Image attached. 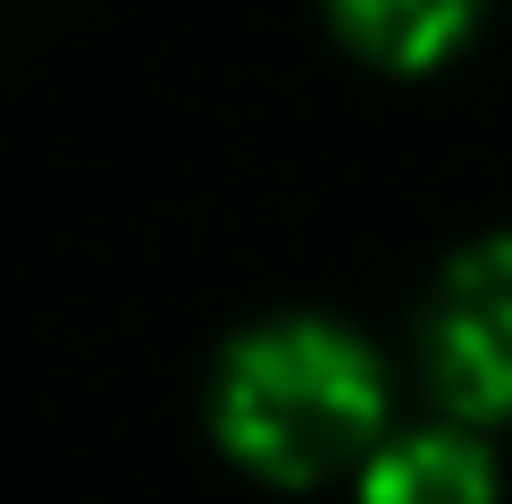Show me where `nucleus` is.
I'll use <instances>...</instances> for the list:
<instances>
[{
    "label": "nucleus",
    "mask_w": 512,
    "mask_h": 504,
    "mask_svg": "<svg viewBox=\"0 0 512 504\" xmlns=\"http://www.w3.org/2000/svg\"><path fill=\"white\" fill-rule=\"evenodd\" d=\"M361 504H496V462L462 429H420L370 454Z\"/></svg>",
    "instance_id": "nucleus-3"
},
{
    "label": "nucleus",
    "mask_w": 512,
    "mask_h": 504,
    "mask_svg": "<svg viewBox=\"0 0 512 504\" xmlns=\"http://www.w3.org/2000/svg\"><path fill=\"white\" fill-rule=\"evenodd\" d=\"M336 34L378 68H437L462 34L479 26L487 0H328Z\"/></svg>",
    "instance_id": "nucleus-4"
},
{
    "label": "nucleus",
    "mask_w": 512,
    "mask_h": 504,
    "mask_svg": "<svg viewBox=\"0 0 512 504\" xmlns=\"http://www.w3.org/2000/svg\"><path fill=\"white\" fill-rule=\"evenodd\" d=\"M420 370L462 420H512V236L445 261L420 311Z\"/></svg>",
    "instance_id": "nucleus-2"
},
{
    "label": "nucleus",
    "mask_w": 512,
    "mask_h": 504,
    "mask_svg": "<svg viewBox=\"0 0 512 504\" xmlns=\"http://www.w3.org/2000/svg\"><path fill=\"white\" fill-rule=\"evenodd\" d=\"M219 446L269 488H319L345 462L378 454L387 429V370L336 320H261L227 345L210 378Z\"/></svg>",
    "instance_id": "nucleus-1"
}]
</instances>
